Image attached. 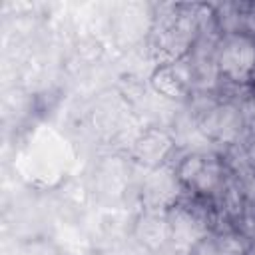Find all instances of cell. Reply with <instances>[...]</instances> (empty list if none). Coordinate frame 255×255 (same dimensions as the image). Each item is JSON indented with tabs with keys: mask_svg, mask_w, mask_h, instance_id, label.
I'll use <instances>...</instances> for the list:
<instances>
[{
	"mask_svg": "<svg viewBox=\"0 0 255 255\" xmlns=\"http://www.w3.org/2000/svg\"><path fill=\"white\" fill-rule=\"evenodd\" d=\"M185 187L181 185L175 167L169 163L149 169L141 183V203L143 209L169 211L177 201L183 199Z\"/></svg>",
	"mask_w": 255,
	"mask_h": 255,
	"instance_id": "5b68a950",
	"label": "cell"
},
{
	"mask_svg": "<svg viewBox=\"0 0 255 255\" xmlns=\"http://www.w3.org/2000/svg\"><path fill=\"white\" fill-rule=\"evenodd\" d=\"M249 241L237 231H213L199 241L189 255H247Z\"/></svg>",
	"mask_w": 255,
	"mask_h": 255,
	"instance_id": "30bf717a",
	"label": "cell"
},
{
	"mask_svg": "<svg viewBox=\"0 0 255 255\" xmlns=\"http://www.w3.org/2000/svg\"><path fill=\"white\" fill-rule=\"evenodd\" d=\"M135 239L149 249L151 253H157L165 245H169V221L167 211H155V209H143L133 225Z\"/></svg>",
	"mask_w": 255,
	"mask_h": 255,
	"instance_id": "9c48e42d",
	"label": "cell"
},
{
	"mask_svg": "<svg viewBox=\"0 0 255 255\" xmlns=\"http://www.w3.org/2000/svg\"><path fill=\"white\" fill-rule=\"evenodd\" d=\"M243 129H245V112L233 102L211 106L209 110H205L199 122V131L207 139L221 143H237Z\"/></svg>",
	"mask_w": 255,
	"mask_h": 255,
	"instance_id": "8992f818",
	"label": "cell"
},
{
	"mask_svg": "<svg viewBox=\"0 0 255 255\" xmlns=\"http://www.w3.org/2000/svg\"><path fill=\"white\" fill-rule=\"evenodd\" d=\"M253 82H255V72H253Z\"/></svg>",
	"mask_w": 255,
	"mask_h": 255,
	"instance_id": "9a60e30c",
	"label": "cell"
},
{
	"mask_svg": "<svg viewBox=\"0 0 255 255\" xmlns=\"http://www.w3.org/2000/svg\"><path fill=\"white\" fill-rule=\"evenodd\" d=\"M247 155H249V161L255 165V137H253V141H251V145L247 149Z\"/></svg>",
	"mask_w": 255,
	"mask_h": 255,
	"instance_id": "4fadbf2b",
	"label": "cell"
},
{
	"mask_svg": "<svg viewBox=\"0 0 255 255\" xmlns=\"http://www.w3.org/2000/svg\"><path fill=\"white\" fill-rule=\"evenodd\" d=\"M215 72L219 78L247 86L255 72V36L247 32L225 34L215 48Z\"/></svg>",
	"mask_w": 255,
	"mask_h": 255,
	"instance_id": "7a4b0ae2",
	"label": "cell"
},
{
	"mask_svg": "<svg viewBox=\"0 0 255 255\" xmlns=\"http://www.w3.org/2000/svg\"><path fill=\"white\" fill-rule=\"evenodd\" d=\"M153 255H185V253H181L179 249H175L173 245H165L163 249H159L157 253H153Z\"/></svg>",
	"mask_w": 255,
	"mask_h": 255,
	"instance_id": "8fae6325",
	"label": "cell"
},
{
	"mask_svg": "<svg viewBox=\"0 0 255 255\" xmlns=\"http://www.w3.org/2000/svg\"><path fill=\"white\" fill-rule=\"evenodd\" d=\"M251 8H253V10H255V4H253V6H251Z\"/></svg>",
	"mask_w": 255,
	"mask_h": 255,
	"instance_id": "2e32d148",
	"label": "cell"
},
{
	"mask_svg": "<svg viewBox=\"0 0 255 255\" xmlns=\"http://www.w3.org/2000/svg\"><path fill=\"white\" fill-rule=\"evenodd\" d=\"M247 255H255V237L249 241V251H247Z\"/></svg>",
	"mask_w": 255,
	"mask_h": 255,
	"instance_id": "5bb4252c",
	"label": "cell"
},
{
	"mask_svg": "<svg viewBox=\"0 0 255 255\" xmlns=\"http://www.w3.org/2000/svg\"><path fill=\"white\" fill-rule=\"evenodd\" d=\"M169 221V245L189 255L191 249L213 233L211 217L197 201L181 199L167 211Z\"/></svg>",
	"mask_w": 255,
	"mask_h": 255,
	"instance_id": "277c9868",
	"label": "cell"
},
{
	"mask_svg": "<svg viewBox=\"0 0 255 255\" xmlns=\"http://www.w3.org/2000/svg\"><path fill=\"white\" fill-rule=\"evenodd\" d=\"M193 82H195V72H193V64H189L187 58L155 66L149 76L151 90L157 96L173 102L187 100L193 90Z\"/></svg>",
	"mask_w": 255,
	"mask_h": 255,
	"instance_id": "52a82bcc",
	"label": "cell"
},
{
	"mask_svg": "<svg viewBox=\"0 0 255 255\" xmlns=\"http://www.w3.org/2000/svg\"><path fill=\"white\" fill-rule=\"evenodd\" d=\"M169 12L153 18L149 56L155 66L187 58L201 28V6H167Z\"/></svg>",
	"mask_w": 255,
	"mask_h": 255,
	"instance_id": "6da1fadb",
	"label": "cell"
},
{
	"mask_svg": "<svg viewBox=\"0 0 255 255\" xmlns=\"http://www.w3.org/2000/svg\"><path fill=\"white\" fill-rule=\"evenodd\" d=\"M249 116H251V126L255 128V88H253L251 100H249Z\"/></svg>",
	"mask_w": 255,
	"mask_h": 255,
	"instance_id": "7c38bea8",
	"label": "cell"
},
{
	"mask_svg": "<svg viewBox=\"0 0 255 255\" xmlns=\"http://www.w3.org/2000/svg\"><path fill=\"white\" fill-rule=\"evenodd\" d=\"M177 177L185 191L197 197H209L225 185V163L219 155L209 151H189L175 165Z\"/></svg>",
	"mask_w": 255,
	"mask_h": 255,
	"instance_id": "3957f363",
	"label": "cell"
},
{
	"mask_svg": "<svg viewBox=\"0 0 255 255\" xmlns=\"http://www.w3.org/2000/svg\"><path fill=\"white\" fill-rule=\"evenodd\" d=\"M173 147H175L173 135L161 128L151 126V128H145L133 139L131 155L139 165H143L149 171V169H155L159 165H165Z\"/></svg>",
	"mask_w": 255,
	"mask_h": 255,
	"instance_id": "ba28073f",
	"label": "cell"
}]
</instances>
